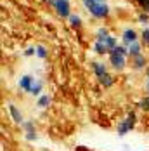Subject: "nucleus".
I'll return each instance as SVG.
<instances>
[{"mask_svg":"<svg viewBox=\"0 0 149 151\" xmlns=\"http://www.w3.org/2000/svg\"><path fill=\"white\" fill-rule=\"evenodd\" d=\"M137 108H139L140 111H144V113H149V96H144L142 99H139Z\"/></svg>","mask_w":149,"mask_h":151,"instance_id":"obj_17","label":"nucleus"},{"mask_svg":"<svg viewBox=\"0 0 149 151\" xmlns=\"http://www.w3.org/2000/svg\"><path fill=\"white\" fill-rule=\"evenodd\" d=\"M137 21H139L142 26L149 24V14H148V12H140V14L137 16Z\"/></svg>","mask_w":149,"mask_h":151,"instance_id":"obj_21","label":"nucleus"},{"mask_svg":"<svg viewBox=\"0 0 149 151\" xmlns=\"http://www.w3.org/2000/svg\"><path fill=\"white\" fill-rule=\"evenodd\" d=\"M111 33H109V28H106V26H101V28H97L95 31V40H102L106 37H109Z\"/></svg>","mask_w":149,"mask_h":151,"instance_id":"obj_18","label":"nucleus"},{"mask_svg":"<svg viewBox=\"0 0 149 151\" xmlns=\"http://www.w3.org/2000/svg\"><path fill=\"white\" fill-rule=\"evenodd\" d=\"M92 50H94L97 56H104V54H109V52H107V49H106V45L102 44V42H99V40H95V42L92 44Z\"/></svg>","mask_w":149,"mask_h":151,"instance_id":"obj_15","label":"nucleus"},{"mask_svg":"<svg viewBox=\"0 0 149 151\" xmlns=\"http://www.w3.org/2000/svg\"><path fill=\"white\" fill-rule=\"evenodd\" d=\"M24 139L26 141H37L38 139V132L33 130V132H24Z\"/></svg>","mask_w":149,"mask_h":151,"instance_id":"obj_24","label":"nucleus"},{"mask_svg":"<svg viewBox=\"0 0 149 151\" xmlns=\"http://www.w3.org/2000/svg\"><path fill=\"white\" fill-rule=\"evenodd\" d=\"M146 91H148V96H149V80L146 82Z\"/></svg>","mask_w":149,"mask_h":151,"instance_id":"obj_27","label":"nucleus"},{"mask_svg":"<svg viewBox=\"0 0 149 151\" xmlns=\"http://www.w3.org/2000/svg\"><path fill=\"white\" fill-rule=\"evenodd\" d=\"M50 103H52V97L49 94H42L40 97H37V108H40V109H47Z\"/></svg>","mask_w":149,"mask_h":151,"instance_id":"obj_13","label":"nucleus"},{"mask_svg":"<svg viewBox=\"0 0 149 151\" xmlns=\"http://www.w3.org/2000/svg\"><path fill=\"white\" fill-rule=\"evenodd\" d=\"M97 82H99V85L102 87V89H109V87H113L115 85V76L111 75V73H106V75H102L101 78H97Z\"/></svg>","mask_w":149,"mask_h":151,"instance_id":"obj_10","label":"nucleus"},{"mask_svg":"<svg viewBox=\"0 0 149 151\" xmlns=\"http://www.w3.org/2000/svg\"><path fill=\"white\" fill-rule=\"evenodd\" d=\"M68 21H69V26H71L73 30H80V28H82V24H83L82 17H80L78 14H71V16H69V19H68Z\"/></svg>","mask_w":149,"mask_h":151,"instance_id":"obj_16","label":"nucleus"},{"mask_svg":"<svg viewBox=\"0 0 149 151\" xmlns=\"http://www.w3.org/2000/svg\"><path fill=\"white\" fill-rule=\"evenodd\" d=\"M21 127H23V130H24V132H33V130H37V129H35V123H33L31 120H26Z\"/></svg>","mask_w":149,"mask_h":151,"instance_id":"obj_22","label":"nucleus"},{"mask_svg":"<svg viewBox=\"0 0 149 151\" xmlns=\"http://www.w3.org/2000/svg\"><path fill=\"white\" fill-rule=\"evenodd\" d=\"M135 125H137V115H135V111H128L127 115H125V118L121 122H118V125H116V134L118 136H127L128 132H132L135 129Z\"/></svg>","mask_w":149,"mask_h":151,"instance_id":"obj_2","label":"nucleus"},{"mask_svg":"<svg viewBox=\"0 0 149 151\" xmlns=\"http://www.w3.org/2000/svg\"><path fill=\"white\" fill-rule=\"evenodd\" d=\"M54 11H56V14L59 16V17H62V19H69V16L73 14V12H71V4H69V0H57Z\"/></svg>","mask_w":149,"mask_h":151,"instance_id":"obj_4","label":"nucleus"},{"mask_svg":"<svg viewBox=\"0 0 149 151\" xmlns=\"http://www.w3.org/2000/svg\"><path fill=\"white\" fill-rule=\"evenodd\" d=\"M35 49H37V58H40V59H47L49 58V50H47L45 45H35Z\"/></svg>","mask_w":149,"mask_h":151,"instance_id":"obj_19","label":"nucleus"},{"mask_svg":"<svg viewBox=\"0 0 149 151\" xmlns=\"http://www.w3.org/2000/svg\"><path fill=\"white\" fill-rule=\"evenodd\" d=\"M90 66H92V71H94L95 78H101L102 75L107 73V64L101 63V61H92V63H90Z\"/></svg>","mask_w":149,"mask_h":151,"instance_id":"obj_9","label":"nucleus"},{"mask_svg":"<svg viewBox=\"0 0 149 151\" xmlns=\"http://www.w3.org/2000/svg\"><path fill=\"white\" fill-rule=\"evenodd\" d=\"M82 4L85 5V9L89 11V14L92 17H95V19H106L111 14V9H109L107 4H101L97 0H83Z\"/></svg>","mask_w":149,"mask_h":151,"instance_id":"obj_1","label":"nucleus"},{"mask_svg":"<svg viewBox=\"0 0 149 151\" xmlns=\"http://www.w3.org/2000/svg\"><path fill=\"white\" fill-rule=\"evenodd\" d=\"M139 40H140V33H137L134 28H125L123 33H121V44L127 47L139 42Z\"/></svg>","mask_w":149,"mask_h":151,"instance_id":"obj_5","label":"nucleus"},{"mask_svg":"<svg viewBox=\"0 0 149 151\" xmlns=\"http://www.w3.org/2000/svg\"><path fill=\"white\" fill-rule=\"evenodd\" d=\"M137 4L142 9V12H148L149 14V0H137Z\"/></svg>","mask_w":149,"mask_h":151,"instance_id":"obj_23","label":"nucleus"},{"mask_svg":"<svg viewBox=\"0 0 149 151\" xmlns=\"http://www.w3.org/2000/svg\"><path fill=\"white\" fill-rule=\"evenodd\" d=\"M33 82H35V76H33V75H21V78H19V82H17V85H19V89H21L23 92L30 94V91H31V85H33Z\"/></svg>","mask_w":149,"mask_h":151,"instance_id":"obj_8","label":"nucleus"},{"mask_svg":"<svg viewBox=\"0 0 149 151\" xmlns=\"http://www.w3.org/2000/svg\"><path fill=\"white\" fill-rule=\"evenodd\" d=\"M7 109H9V115H11V118H12V122L14 123H17V125H23L24 123V116H23V113H21V109L17 108L16 104H12V103H9L7 104Z\"/></svg>","mask_w":149,"mask_h":151,"instance_id":"obj_6","label":"nucleus"},{"mask_svg":"<svg viewBox=\"0 0 149 151\" xmlns=\"http://www.w3.org/2000/svg\"><path fill=\"white\" fill-rule=\"evenodd\" d=\"M23 56L24 58H31V56H37V49L35 47H28L24 52H23Z\"/></svg>","mask_w":149,"mask_h":151,"instance_id":"obj_25","label":"nucleus"},{"mask_svg":"<svg viewBox=\"0 0 149 151\" xmlns=\"http://www.w3.org/2000/svg\"><path fill=\"white\" fill-rule=\"evenodd\" d=\"M140 44L144 47H149V28H144L140 31Z\"/></svg>","mask_w":149,"mask_h":151,"instance_id":"obj_20","label":"nucleus"},{"mask_svg":"<svg viewBox=\"0 0 149 151\" xmlns=\"http://www.w3.org/2000/svg\"><path fill=\"white\" fill-rule=\"evenodd\" d=\"M109 56V66L115 70V71H123L125 68H127V64H128V61H127V56H120V54H115V52H111V54H107Z\"/></svg>","mask_w":149,"mask_h":151,"instance_id":"obj_3","label":"nucleus"},{"mask_svg":"<svg viewBox=\"0 0 149 151\" xmlns=\"http://www.w3.org/2000/svg\"><path fill=\"white\" fill-rule=\"evenodd\" d=\"M148 58L144 56V54H140V56H137V58H132L130 59V68L134 70V71H142V70H146L148 68Z\"/></svg>","mask_w":149,"mask_h":151,"instance_id":"obj_7","label":"nucleus"},{"mask_svg":"<svg viewBox=\"0 0 149 151\" xmlns=\"http://www.w3.org/2000/svg\"><path fill=\"white\" fill-rule=\"evenodd\" d=\"M99 42H102L106 45V49H107V52H111L115 47L118 45V38L115 37V35H109V37H106V38H102V40H99Z\"/></svg>","mask_w":149,"mask_h":151,"instance_id":"obj_14","label":"nucleus"},{"mask_svg":"<svg viewBox=\"0 0 149 151\" xmlns=\"http://www.w3.org/2000/svg\"><path fill=\"white\" fill-rule=\"evenodd\" d=\"M144 73H146V78H148V80H149V64H148V68L144 70Z\"/></svg>","mask_w":149,"mask_h":151,"instance_id":"obj_26","label":"nucleus"},{"mask_svg":"<svg viewBox=\"0 0 149 151\" xmlns=\"http://www.w3.org/2000/svg\"><path fill=\"white\" fill-rule=\"evenodd\" d=\"M148 50H149V47H148Z\"/></svg>","mask_w":149,"mask_h":151,"instance_id":"obj_29","label":"nucleus"},{"mask_svg":"<svg viewBox=\"0 0 149 151\" xmlns=\"http://www.w3.org/2000/svg\"><path fill=\"white\" fill-rule=\"evenodd\" d=\"M44 2H49V0H44Z\"/></svg>","mask_w":149,"mask_h":151,"instance_id":"obj_28","label":"nucleus"},{"mask_svg":"<svg viewBox=\"0 0 149 151\" xmlns=\"http://www.w3.org/2000/svg\"><path fill=\"white\" fill-rule=\"evenodd\" d=\"M42 91H44V82L40 80V78H35V82H33V85H31V91H30V96H37V97H40L42 96Z\"/></svg>","mask_w":149,"mask_h":151,"instance_id":"obj_11","label":"nucleus"},{"mask_svg":"<svg viewBox=\"0 0 149 151\" xmlns=\"http://www.w3.org/2000/svg\"><path fill=\"white\" fill-rule=\"evenodd\" d=\"M142 49H144V45L140 44V40L135 42V44H132V45H128V58L132 59V58L140 56V54H142Z\"/></svg>","mask_w":149,"mask_h":151,"instance_id":"obj_12","label":"nucleus"}]
</instances>
